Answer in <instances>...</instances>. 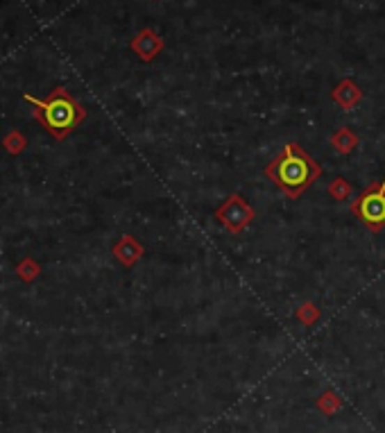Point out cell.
Here are the masks:
<instances>
[{
    "mask_svg": "<svg viewBox=\"0 0 385 433\" xmlns=\"http://www.w3.org/2000/svg\"><path fill=\"white\" fill-rule=\"evenodd\" d=\"M352 211L358 215V220L365 222L372 231L385 227V179L368 186L358 195V200L352 202Z\"/></svg>",
    "mask_w": 385,
    "mask_h": 433,
    "instance_id": "3",
    "label": "cell"
},
{
    "mask_svg": "<svg viewBox=\"0 0 385 433\" xmlns=\"http://www.w3.org/2000/svg\"><path fill=\"white\" fill-rule=\"evenodd\" d=\"M5 148H7L9 152H12V155H18V152H21V150L25 148V139H23L18 132H12V134H9V137L5 139Z\"/></svg>",
    "mask_w": 385,
    "mask_h": 433,
    "instance_id": "9",
    "label": "cell"
},
{
    "mask_svg": "<svg viewBox=\"0 0 385 433\" xmlns=\"http://www.w3.org/2000/svg\"><path fill=\"white\" fill-rule=\"evenodd\" d=\"M331 143L335 146V150L340 152V155H347V152H352L356 146H358V139H356V134L352 130L342 128L331 137Z\"/></svg>",
    "mask_w": 385,
    "mask_h": 433,
    "instance_id": "6",
    "label": "cell"
},
{
    "mask_svg": "<svg viewBox=\"0 0 385 433\" xmlns=\"http://www.w3.org/2000/svg\"><path fill=\"white\" fill-rule=\"evenodd\" d=\"M16 273L21 275V279H25V282H32V279L39 275V266L34 264V261H30V259H25L21 266L16 268Z\"/></svg>",
    "mask_w": 385,
    "mask_h": 433,
    "instance_id": "8",
    "label": "cell"
},
{
    "mask_svg": "<svg viewBox=\"0 0 385 433\" xmlns=\"http://www.w3.org/2000/svg\"><path fill=\"white\" fill-rule=\"evenodd\" d=\"M319 175H322V168L301 150L299 143H286V148L265 166V177L292 200H297L310 184L317 182Z\"/></svg>",
    "mask_w": 385,
    "mask_h": 433,
    "instance_id": "1",
    "label": "cell"
},
{
    "mask_svg": "<svg viewBox=\"0 0 385 433\" xmlns=\"http://www.w3.org/2000/svg\"><path fill=\"white\" fill-rule=\"evenodd\" d=\"M25 100L34 107V119L57 141L66 139L86 119V109L63 86L54 89L48 100H39L34 96H25Z\"/></svg>",
    "mask_w": 385,
    "mask_h": 433,
    "instance_id": "2",
    "label": "cell"
},
{
    "mask_svg": "<svg viewBox=\"0 0 385 433\" xmlns=\"http://www.w3.org/2000/svg\"><path fill=\"white\" fill-rule=\"evenodd\" d=\"M114 255L116 259L121 261L123 266H134L136 261L141 259L143 255V248L136 243L132 236H123L121 243H116V248H114Z\"/></svg>",
    "mask_w": 385,
    "mask_h": 433,
    "instance_id": "5",
    "label": "cell"
},
{
    "mask_svg": "<svg viewBox=\"0 0 385 433\" xmlns=\"http://www.w3.org/2000/svg\"><path fill=\"white\" fill-rule=\"evenodd\" d=\"M299 315H301V318H304L306 322H310V320H313V318H315V315H317V309H315V306H313V304H304V306H301V311H299Z\"/></svg>",
    "mask_w": 385,
    "mask_h": 433,
    "instance_id": "10",
    "label": "cell"
},
{
    "mask_svg": "<svg viewBox=\"0 0 385 433\" xmlns=\"http://www.w3.org/2000/svg\"><path fill=\"white\" fill-rule=\"evenodd\" d=\"M329 195L335 197L338 202H342V200H347V197L352 195V186L347 184L342 177H338V179H333V184L329 186Z\"/></svg>",
    "mask_w": 385,
    "mask_h": 433,
    "instance_id": "7",
    "label": "cell"
},
{
    "mask_svg": "<svg viewBox=\"0 0 385 433\" xmlns=\"http://www.w3.org/2000/svg\"><path fill=\"white\" fill-rule=\"evenodd\" d=\"M216 218L225 225V227L229 231H243L247 225L252 222L254 218V211H252V206L245 202V197L243 195H232L229 200L220 206V209L216 211Z\"/></svg>",
    "mask_w": 385,
    "mask_h": 433,
    "instance_id": "4",
    "label": "cell"
}]
</instances>
